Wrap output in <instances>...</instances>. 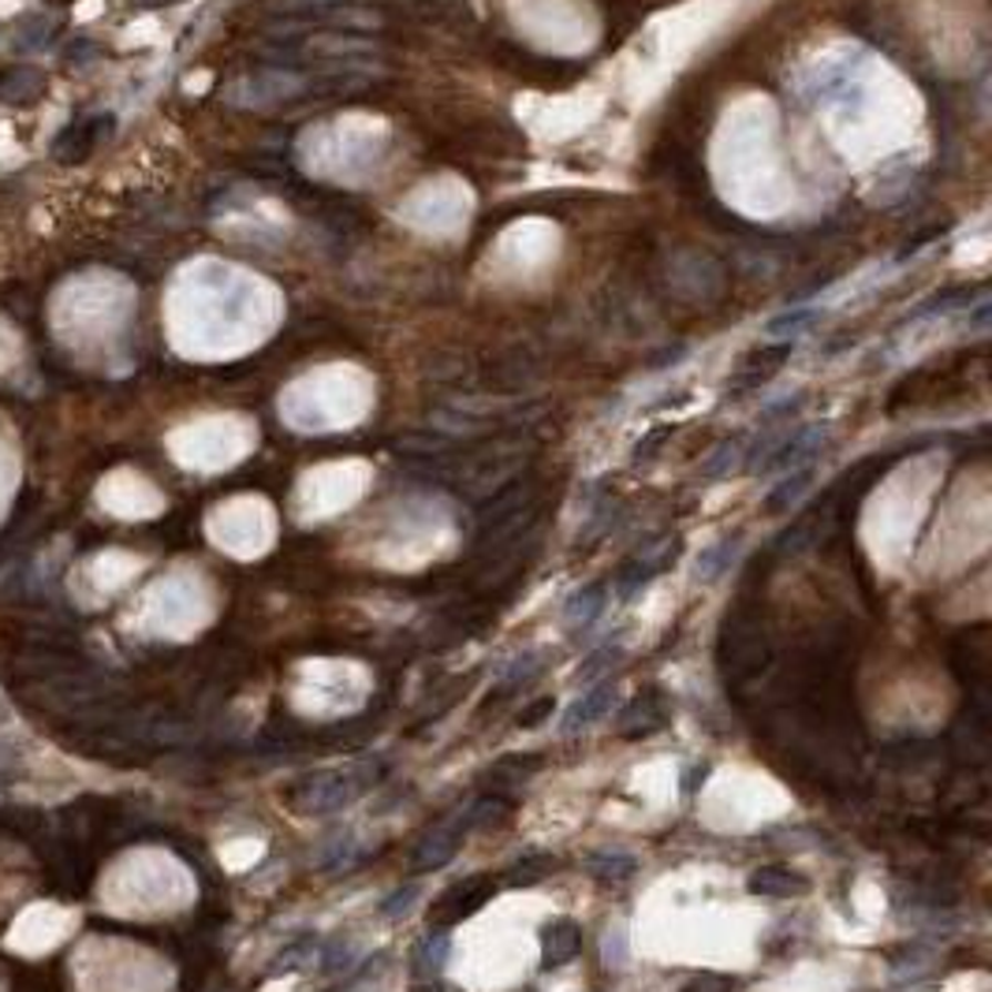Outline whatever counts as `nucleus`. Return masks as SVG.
Returning a JSON list of instances; mask_svg holds the SVG:
<instances>
[{"mask_svg":"<svg viewBox=\"0 0 992 992\" xmlns=\"http://www.w3.org/2000/svg\"><path fill=\"white\" fill-rule=\"evenodd\" d=\"M377 776H381L377 765H359V769H351V773L317 769L310 776H303V780L292 787L288 802H292V810L303 814V817H325V814L344 810V806L351 802L362 787H370Z\"/></svg>","mask_w":992,"mask_h":992,"instance_id":"obj_1","label":"nucleus"},{"mask_svg":"<svg viewBox=\"0 0 992 992\" xmlns=\"http://www.w3.org/2000/svg\"><path fill=\"white\" fill-rule=\"evenodd\" d=\"M720 672L732 687L754 679L758 672H765V664L773 661V642L765 634V623L750 612H735V616L724 620L720 631Z\"/></svg>","mask_w":992,"mask_h":992,"instance_id":"obj_2","label":"nucleus"},{"mask_svg":"<svg viewBox=\"0 0 992 992\" xmlns=\"http://www.w3.org/2000/svg\"><path fill=\"white\" fill-rule=\"evenodd\" d=\"M679 552H683V538H679V534H672V538L664 534V538H657V541H650L646 549H638V556H631L627 564L620 567V575H616V593H620L623 601H634L642 590L650 586L653 579L661 575V571H668L672 564H676Z\"/></svg>","mask_w":992,"mask_h":992,"instance_id":"obj_3","label":"nucleus"},{"mask_svg":"<svg viewBox=\"0 0 992 992\" xmlns=\"http://www.w3.org/2000/svg\"><path fill=\"white\" fill-rule=\"evenodd\" d=\"M828 441H832V426L828 422H810V426L791 429V433L780 437V444L769 452V459L761 463L758 474H787V470L814 467V459L825 452Z\"/></svg>","mask_w":992,"mask_h":992,"instance_id":"obj_4","label":"nucleus"},{"mask_svg":"<svg viewBox=\"0 0 992 992\" xmlns=\"http://www.w3.org/2000/svg\"><path fill=\"white\" fill-rule=\"evenodd\" d=\"M497 896V884L489 877H467V881L452 884L448 892H441L429 903V925L433 929H452L459 922H467L470 914H478L489 899Z\"/></svg>","mask_w":992,"mask_h":992,"instance_id":"obj_5","label":"nucleus"},{"mask_svg":"<svg viewBox=\"0 0 992 992\" xmlns=\"http://www.w3.org/2000/svg\"><path fill=\"white\" fill-rule=\"evenodd\" d=\"M791 347L795 344H773V347H761V351L746 355L739 362V370H735V377L728 381V400H746V396H754L758 388L769 385L787 366V359H791Z\"/></svg>","mask_w":992,"mask_h":992,"instance_id":"obj_6","label":"nucleus"},{"mask_svg":"<svg viewBox=\"0 0 992 992\" xmlns=\"http://www.w3.org/2000/svg\"><path fill=\"white\" fill-rule=\"evenodd\" d=\"M463 836H467V828H463V821H459V814L452 817V821L429 828V832L415 847L411 869L415 873H433V869L448 866L459 855V847H463Z\"/></svg>","mask_w":992,"mask_h":992,"instance_id":"obj_7","label":"nucleus"},{"mask_svg":"<svg viewBox=\"0 0 992 992\" xmlns=\"http://www.w3.org/2000/svg\"><path fill=\"white\" fill-rule=\"evenodd\" d=\"M112 131V116L101 112V116H83L75 124H68L53 142V157L64 161V165H75V161L90 157L98 150V142Z\"/></svg>","mask_w":992,"mask_h":992,"instance_id":"obj_8","label":"nucleus"},{"mask_svg":"<svg viewBox=\"0 0 992 992\" xmlns=\"http://www.w3.org/2000/svg\"><path fill=\"white\" fill-rule=\"evenodd\" d=\"M664 724H668V709H664V698L657 691L638 694V698H634L627 709L620 713V735L627 743L650 739V735L664 732Z\"/></svg>","mask_w":992,"mask_h":992,"instance_id":"obj_9","label":"nucleus"},{"mask_svg":"<svg viewBox=\"0 0 992 992\" xmlns=\"http://www.w3.org/2000/svg\"><path fill=\"white\" fill-rule=\"evenodd\" d=\"M534 504H538V482L534 478H515V482H508L504 489H497L493 497H485L482 504H478V526L500 523V519L515 515V511H523V508H534Z\"/></svg>","mask_w":992,"mask_h":992,"instance_id":"obj_10","label":"nucleus"},{"mask_svg":"<svg viewBox=\"0 0 992 992\" xmlns=\"http://www.w3.org/2000/svg\"><path fill=\"white\" fill-rule=\"evenodd\" d=\"M955 746L967 761H989V694H974V705L955 724Z\"/></svg>","mask_w":992,"mask_h":992,"instance_id":"obj_11","label":"nucleus"},{"mask_svg":"<svg viewBox=\"0 0 992 992\" xmlns=\"http://www.w3.org/2000/svg\"><path fill=\"white\" fill-rule=\"evenodd\" d=\"M616 702H620V687H616V683H597L593 691L579 694V702L564 713V724H560V732H564V735L586 732L590 724H597L601 717H609V713L616 709Z\"/></svg>","mask_w":992,"mask_h":992,"instance_id":"obj_12","label":"nucleus"},{"mask_svg":"<svg viewBox=\"0 0 992 992\" xmlns=\"http://www.w3.org/2000/svg\"><path fill=\"white\" fill-rule=\"evenodd\" d=\"M746 892L761 899H799L810 892V881L787 866H758L746 877Z\"/></svg>","mask_w":992,"mask_h":992,"instance_id":"obj_13","label":"nucleus"},{"mask_svg":"<svg viewBox=\"0 0 992 992\" xmlns=\"http://www.w3.org/2000/svg\"><path fill=\"white\" fill-rule=\"evenodd\" d=\"M579 951H582L579 922H571V918H556V922H549L545 929H541V967L545 970L567 967Z\"/></svg>","mask_w":992,"mask_h":992,"instance_id":"obj_14","label":"nucleus"},{"mask_svg":"<svg viewBox=\"0 0 992 992\" xmlns=\"http://www.w3.org/2000/svg\"><path fill=\"white\" fill-rule=\"evenodd\" d=\"M45 94V75L30 64L0 71V105H30Z\"/></svg>","mask_w":992,"mask_h":992,"instance_id":"obj_15","label":"nucleus"},{"mask_svg":"<svg viewBox=\"0 0 992 992\" xmlns=\"http://www.w3.org/2000/svg\"><path fill=\"white\" fill-rule=\"evenodd\" d=\"M814 482H817V470L814 467L787 470L780 482L773 485V493L765 497V511H769V515H784V511H791L806 493H810Z\"/></svg>","mask_w":992,"mask_h":992,"instance_id":"obj_16","label":"nucleus"},{"mask_svg":"<svg viewBox=\"0 0 992 992\" xmlns=\"http://www.w3.org/2000/svg\"><path fill=\"white\" fill-rule=\"evenodd\" d=\"M448 951H452V937H448L444 929H433V933H426V937L415 944V955H411L415 978H418V981L441 978V970H444V963H448Z\"/></svg>","mask_w":992,"mask_h":992,"instance_id":"obj_17","label":"nucleus"},{"mask_svg":"<svg viewBox=\"0 0 992 992\" xmlns=\"http://www.w3.org/2000/svg\"><path fill=\"white\" fill-rule=\"evenodd\" d=\"M825 317V310H817V306H791V310L776 314L769 317V325H765V336L776 344H795L802 333H810L817 321Z\"/></svg>","mask_w":992,"mask_h":992,"instance_id":"obj_18","label":"nucleus"},{"mask_svg":"<svg viewBox=\"0 0 992 992\" xmlns=\"http://www.w3.org/2000/svg\"><path fill=\"white\" fill-rule=\"evenodd\" d=\"M609 605V586L605 582H590V586H582L579 593H571L567 597V609H564V623L571 631L586 627V623H593L605 612Z\"/></svg>","mask_w":992,"mask_h":992,"instance_id":"obj_19","label":"nucleus"},{"mask_svg":"<svg viewBox=\"0 0 992 992\" xmlns=\"http://www.w3.org/2000/svg\"><path fill=\"white\" fill-rule=\"evenodd\" d=\"M739 552H743V534L720 538L717 545L702 549L698 564H694V575H698L702 582H717L720 575H728V567L739 560Z\"/></svg>","mask_w":992,"mask_h":992,"instance_id":"obj_20","label":"nucleus"},{"mask_svg":"<svg viewBox=\"0 0 992 992\" xmlns=\"http://www.w3.org/2000/svg\"><path fill=\"white\" fill-rule=\"evenodd\" d=\"M743 459H746V441L743 437H728V441H720L709 456L702 459L698 474L705 478V482H724V478H732L735 470L743 467Z\"/></svg>","mask_w":992,"mask_h":992,"instance_id":"obj_21","label":"nucleus"},{"mask_svg":"<svg viewBox=\"0 0 992 992\" xmlns=\"http://www.w3.org/2000/svg\"><path fill=\"white\" fill-rule=\"evenodd\" d=\"M552 869H556V858L545 855V851H534V855H523V858H519V862L508 869L504 881H508L511 888H534V884L545 881Z\"/></svg>","mask_w":992,"mask_h":992,"instance_id":"obj_22","label":"nucleus"},{"mask_svg":"<svg viewBox=\"0 0 992 992\" xmlns=\"http://www.w3.org/2000/svg\"><path fill=\"white\" fill-rule=\"evenodd\" d=\"M586 869L597 877V881H627L631 873H638V858L616 855V851H601V855H590Z\"/></svg>","mask_w":992,"mask_h":992,"instance_id":"obj_23","label":"nucleus"},{"mask_svg":"<svg viewBox=\"0 0 992 992\" xmlns=\"http://www.w3.org/2000/svg\"><path fill=\"white\" fill-rule=\"evenodd\" d=\"M620 664H623V650L620 646H605V650L593 653V657L575 672V683H593V679L609 676V672H616Z\"/></svg>","mask_w":992,"mask_h":992,"instance_id":"obj_24","label":"nucleus"},{"mask_svg":"<svg viewBox=\"0 0 992 992\" xmlns=\"http://www.w3.org/2000/svg\"><path fill=\"white\" fill-rule=\"evenodd\" d=\"M541 769V758H534V754H511V758L497 761L493 765V780H504V784H523L526 776H534Z\"/></svg>","mask_w":992,"mask_h":992,"instance_id":"obj_25","label":"nucleus"},{"mask_svg":"<svg viewBox=\"0 0 992 992\" xmlns=\"http://www.w3.org/2000/svg\"><path fill=\"white\" fill-rule=\"evenodd\" d=\"M508 810H511L508 799H500V795H485V799H478L474 806H467V810L459 814V821H463V828L470 832V828H478V825L493 821V817L508 814Z\"/></svg>","mask_w":992,"mask_h":992,"instance_id":"obj_26","label":"nucleus"},{"mask_svg":"<svg viewBox=\"0 0 992 992\" xmlns=\"http://www.w3.org/2000/svg\"><path fill=\"white\" fill-rule=\"evenodd\" d=\"M415 899H422V884H418V881L403 884V888H396L392 896H385V903H381V918H388V922H400V918L411 914Z\"/></svg>","mask_w":992,"mask_h":992,"instance_id":"obj_27","label":"nucleus"},{"mask_svg":"<svg viewBox=\"0 0 992 992\" xmlns=\"http://www.w3.org/2000/svg\"><path fill=\"white\" fill-rule=\"evenodd\" d=\"M314 951H317V937H303L299 944H292L280 959H276V974H288V970L306 967L314 959Z\"/></svg>","mask_w":992,"mask_h":992,"instance_id":"obj_28","label":"nucleus"},{"mask_svg":"<svg viewBox=\"0 0 992 992\" xmlns=\"http://www.w3.org/2000/svg\"><path fill=\"white\" fill-rule=\"evenodd\" d=\"M336 4H351V0H276V12L280 16H317V12H329Z\"/></svg>","mask_w":992,"mask_h":992,"instance_id":"obj_29","label":"nucleus"},{"mask_svg":"<svg viewBox=\"0 0 992 992\" xmlns=\"http://www.w3.org/2000/svg\"><path fill=\"white\" fill-rule=\"evenodd\" d=\"M49 38V27L42 16H27L23 23H19V34H16V45L19 49H38Z\"/></svg>","mask_w":992,"mask_h":992,"instance_id":"obj_30","label":"nucleus"},{"mask_svg":"<svg viewBox=\"0 0 992 992\" xmlns=\"http://www.w3.org/2000/svg\"><path fill=\"white\" fill-rule=\"evenodd\" d=\"M556 713V702L552 698H538L530 702L523 713H519V728H541V724H549V717Z\"/></svg>","mask_w":992,"mask_h":992,"instance_id":"obj_31","label":"nucleus"},{"mask_svg":"<svg viewBox=\"0 0 992 992\" xmlns=\"http://www.w3.org/2000/svg\"><path fill=\"white\" fill-rule=\"evenodd\" d=\"M668 437H672V426H661V429H653V433L642 437V441L634 444V463H650V459L657 456V448L668 441Z\"/></svg>","mask_w":992,"mask_h":992,"instance_id":"obj_32","label":"nucleus"},{"mask_svg":"<svg viewBox=\"0 0 992 992\" xmlns=\"http://www.w3.org/2000/svg\"><path fill=\"white\" fill-rule=\"evenodd\" d=\"M732 989H735V981L724 974H698L683 985V992H732Z\"/></svg>","mask_w":992,"mask_h":992,"instance_id":"obj_33","label":"nucleus"},{"mask_svg":"<svg viewBox=\"0 0 992 992\" xmlns=\"http://www.w3.org/2000/svg\"><path fill=\"white\" fill-rule=\"evenodd\" d=\"M605 959L612 967H623V959H627V933H623V929L605 937Z\"/></svg>","mask_w":992,"mask_h":992,"instance_id":"obj_34","label":"nucleus"},{"mask_svg":"<svg viewBox=\"0 0 992 992\" xmlns=\"http://www.w3.org/2000/svg\"><path fill=\"white\" fill-rule=\"evenodd\" d=\"M351 955H355V948L351 944H333L329 948V955H321V963H325V974H336V970H344L347 963H351Z\"/></svg>","mask_w":992,"mask_h":992,"instance_id":"obj_35","label":"nucleus"},{"mask_svg":"<svg viewBox=\"0 0 992 992\" xmlns=\"http://www.w3.org/2000/svg\"><path fill=\"white\" fill-rule=\"evenodd\" d=\"M967 325L974 333H985L989 329V299L981 295V299L974 303V310H967Z\"/></svg>","mask_w":992,"mask_h":992,"instance_id":"obj_36","label":"nucleus"},{"mask_svg":"<svg viewBox=\"0 0 992 992\" xmlns=\"http://www.w3.org/2000/svg\"><path fill=\"white\" fill-rule=\"evenodd\" d=\"M415 992H459L456 985H448V981H441V978H429V981H422V985H418Z\"/></svg>","mask_w":992,"mask_h":992,"instance_id":"obj_37","label":"nucleus"},{"mask_svg":"<svg viewBox=\"0 0 992 992\" xmlns=\"http://www.w3.org/2000/svg\"><path fill=\"white\" fill-rule=\"evenodd\" d=\"M16 761H19V754H16V750H12V746H8V743H0V773H8V769H12V765H16Z\"/></svg>","mask_w":992,"mask_h":992,"instance_id":"obj_38","label":"nucleus"}]
</instances>
